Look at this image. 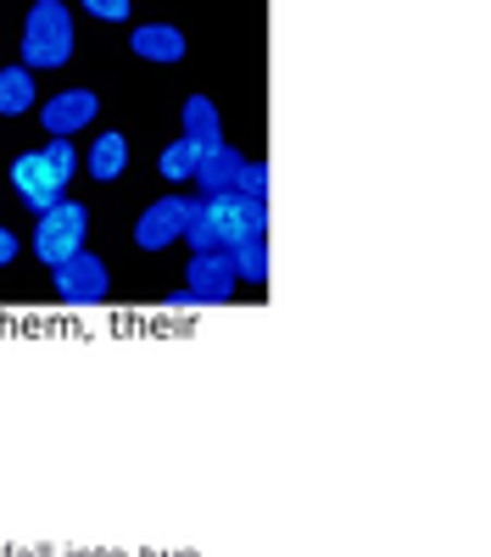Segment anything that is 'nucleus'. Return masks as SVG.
<instances>
[{
    "label": "nucleus",
    "instance_id": "1",
    "mask_svg": "<svg viewBox=\"0 0 491 557\" xmlns=\"http://www.w3.org/2000/svg\"><path fill=\"white\" fill-rule=\"evenodd\" d=\"M73 62V12L67 0H34L23 17V67H67Z\"/></svg>",
    "mask_w": 491,
    "mask_h": 557
},
{
    "label": "nucleus",
    "instance_id": "2",
    "mask_svg": "<svg viewBox=\"0 0 491 557\" xmlns=\"http://www.w3.org/2000/svg\"><path fill=\"white\" fill-rule=\"evenodd\" d=\"M84 235H89V212L62 196L57 207H45V212L34 218V257H39L45 268H57V262H67L73 251H84Z\"/></svg>",
    "mask_w": 491,
    "mask_h": 557
},
{
    "label": "nucleus",
    "instance_id": "3",
    "mask_svg": "<svg viewBox=\"0 0 491 557\" xmlns=\"http://www.w3.org/2000/svg\"><path fill=\"white\" fill-rule=\"evenodd\" d=\"M196 212L212 223V235L223 240V251H230L235 240H246V235H268V201L262 196H241V190L196 196Z\"/></svg>",
    "mask_w": 491,
    "mask_h": 557
},
{
    "label": "nucleus",
    "instance_id": "4",
    "mask_svg": "<svg viewBox=\"0 0 491 557\" xmlns=\"http://www.w3.org/2000/svg\"><path fill=\"white\" fill-rule=\"evenodd\" d=\"M51 285H57V296H62L67 307H101V301L112 296V268L84 246V251H73L67 262L51 268Z\"/></svg>",
    "mask_w": 491,
    "mask_h": 557
},
{
    "label": "nucleus",
    "instance_id": "5",
    "mask_svg": "<svg viewBox=\"0 0 491 557\" xmlns=\"http://www.w3.org/2000/svg\"><path fill=\"white\" fill-rule=\"evenodd\" d=\"M241 290V278H235V262L230 251H196L191 268H185V296L196 307H223V301H235Z\"/></svg>",
    "mask_w": 491,
    "mask_h": 557
},
{
    "label": "nucleus",
    "instance_id": "6",
    "mask_svg": "<svg viewBox=\"0 0 491 557\" xmlns=\"http://www.w3.org/2000/svg\"><path fill=\"white\" fill-rule=\"evenodd\" d=\"M191 196H162L140 212V223H134V246L140 251H168L179 246V235H185V223H191Z\"/></svg>",
    "mask_w": 491,
    "mask_h": 557
},
{
    "label": "nucleus",
    "instance_id": "7",
    "mask_svg": "<svg viewBox=\"0 0 491 557\" xmlns=\"http://www.w3.org/2000/svg\"><path fill=\"white\" fill-rule=\"evenodd\" d=\"M12 190H17V201L39 218L45 207H57L62 201V190H67V184L51 173V162H45L39 151H23L17 162H12Z\"/></svg>",
    "mask_w": 491,
    "mask_h": 557
},
{
    "label": "nucleus",
    "instance_id": "8",
    "mask_svg": "<svg viewBox=\"0 0 491 557\" xmlns=\"http://www.w3.org/2000/svg\"><path fill=\"white\" fill-rule=\"evenodd\" d=\"M241 178H246V157L230 146V139L201 146V162H196V178H191L201 196H230V190H241Z\"/></svg>",
    "mask_w": 491,
    "mask_h": 557
},
{
    "label": "nucleus",
    "instance_id": "9",
    "mask_svg": "<svg viewBox=\"0 0 491 557\" xmlns=\"http://www.w3.org/2000/svg\"><path fill=\"white\" fill-rule=\"evenodd\" d=\"M96 117H101V96H96V89H62V96H51L39 107L45 134H62V139H73L78 128H89Z\"/></svg>",
    "mask_w": 491,
    "mask_h": 557
},
{
    "label": "nucleus",
    "instance_id": "10",
    "mask_svg": "<svg viewBox=\"0 0 491 557\" xmlns=\"http://www.w3.org/2000/svg\"><path fill=\"white\" fill-rule=\"evenodd\" d=\"M128 51H134V57H146V62H157V67H173V62H185L191 39L179 34L173 23H140V28L128 34Z\"/></svg>",
    "mask_w": 491,
    "mask_h": 557
},
{
    "label": "nucleus",
    "instance_id": "11",
    "mask_svg": "<svg viewBox=\"0 0 491 557\" xmlns=\"http://www.w3.org/2000/svg\"><path fill=\"white\" fill-rule=\"evenodd\" d=\"M89 178H101V184H112V178H123V168H128V139L118 134V128H107V134H96L89 139Z\"/></svg>",
    "mask_w": 491,
    "mask_h": 557
},
{
    "label": "nucleus",
    "instance_id": "12",
    "mask_svg": "<svg viewBox=\"0 0 491 557\" xmlns=\"http://www.w3.org/2000/svg\"><path fill=\"white\" fill-rule=\"evenodd\" d=\"M230 262H235L241 285H268V268H274V257H268V235L235 240V246H230Z\"/></svg>",
    "mask_w": 491,
    "mask_h": 557
},
{
    "label": "nucleus",
    "instance_id": "13",
    "mask_svg": "<svg viewBox=\"0 0 491 557\" xmlns=\"http://www.w3.org/2000/svg\"><path fill=\"white\" fill-rule=\"evenodd\" d=\"M34 73L17 62V67H0V117H23L34 112Z\"/></svg>",
    "mask_w": 491,
    "mask_h": 557
},
{
    "label": "nucleus",
    "instance_id": "14",
    "mask_svg": "<svg viewBox=\"0 0 491 557\" xmlns=\"http://www.w3.org/2000/svg\"><path fill=\"white\" fill-rule=\"evenodd\" d=\"M196 162H201V146H196V139H185V134H179L173 146H162V157H157V173H162L168 184H191V178H196Z\"/></svg>",
    "mask_w": 491,
    "mask_h": 557
},
{
    "label": "nucleus",
    "instance_id": "15",
    "mask_svg": "<svg viewBox=\"0 0 491 557\" xmlns=\"http://www.w3.org/2000/svg\"><path fill=\"white\" fill-rule=\"evenodd\" d=\"M185 139H196V146H212V139H223L218 107H212L207 96H191V101H185Z\"/></svg>",
    "mask_w": 491,
    "mask_h": 557
},
{
    "label": "nucleus",
    "instance_id": "16",
    "mask_svg": "<svg viewBox=\"0 0 491 557\" xmlns=\"http://www.w3.org/2000/svg\"><path fill=\"white\" fill-rule=\"evenodd\" d=\"M39 157L45 162H51V173L62 178V184H73V173H78V146H73V139H62V134H51V139H45V146H39Z\"/></svg>",
    "mask_w": 491,
    "mask_h": 557
},
{
    "label": "nucleus",
    "instance_id": "17",
    "mask_svg": "<svg viewBox=\"0 0 491 557\" xmlns=\"http://www.w3.org/2000/svg\"><path fill=\"white\" fill-rule=\"evenodd\" d=\"M78 7H84L89 17H101V23H128V17H134L128 0H78Z\"/></svg>",
    "mask_w": 491,
    "mask_h": 557
},
{
    "label": "nucleus",
    "instance_id": "18",
    "mask_svg": "<svg viewBox=\"0 0 491 557\" xmlns=\"http://www.w3.org/2000/svg\"><path fill=\"white\" fill-rule=\"evenodd\" d=\"M268 184H274V173H268V162H246L241 196H262V201H268Z\"/></svg>",
    "mask_w": 491,
    "mask_h": 557
},
{
    "label": "nucleus",
    "instance_id": "19",
    "mask_svg": "<svg viewBox=\"0 0 491 557\" xmlns=\"http://www.w3.org/2000/svg\"><path fill=\"white\" fill-rule=\"evenodd\" d=\"M57 557H134V552H123V546H62Z\"/></svg>",
    "mask_w": 491,
    "mask_h": 557
},
{
    "label": "nucleus",
    "instance_id": "20",
    "mask_svg": "<svg viewBox=\"0 0 491 557\" xmlns=\"http://www.w3.org/2000/svg\"><path fill=\"white\" fill-rule=\"evenodd\" d=\"M17 251H23V240L12 235L7 223H0V268H12V262H17Z\"/></svg>",
    "mask_w": 491,
    "mask_h": 557
},
{
    "label": "nucleus",
    "instance_id": "21",
    "mask_svg": "<svg viewBox=\"0 0 491 557\" xmlns=\"http://www.w3.org/2000/svg\"><path fill=\"white\" fill-rule=\"evenodd\" d=\"M0 557H57V546H0Z\"/></svg>",
    "mask_w": 491,
    "mask_h": 557
},
{
    "label": "nucleus",
    "instance_id": "22",
    "mask_svg": "<svg viewBox=\"0 0 491 557\" xmlns=\"http://www.w3.org/2000/svg\"><path fill=\"white\" fill-rule=\"evenodd\" d=\"M134 557H201V552H191V546H185V552H162V546H146V552H134Z\"/></svg>",
    "mask_w": 491,
    "mask_h": 557
}]
</instances>
